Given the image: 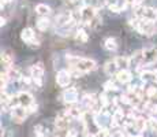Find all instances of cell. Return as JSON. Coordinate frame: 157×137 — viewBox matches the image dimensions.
Masks as SVG:
<instances>
[{
  "label": "cell",
  "mask_w": 157,
  "mask_h": 137,
  "mask_svg": "<svg viewBox=\"0 0 157 137\" xmlns=\"http://www.w3.org/2000/svg\"><path fill=\"white\" fill-rule=\"evenodd\" d=\"M66 60L70 63L71 67H75L77 70L82 73H88V72H92L97 67L94 60L92 59H85V58H78V56H72V55H67L66 56Z\"/></svg>",
  "instance_id": "cell-1"
},
{
  "label": "cell",
  "mask_w": 157,
  "mask_h": 137,
  "mask_svg": "<svg viewBox=\"0 0 157 137\" xmlns=\"http://www.w3.org/2000/svg\"><path fill=\"white\" fill-rule=\"evenodd\" d=\"M141 34L143 36H153L156 33V25L153 24V21H149V19H141L139 18L138 25L135 27Z\"/></svg>",
  "instance_id": "cell-2"
},
{
  "label": "cell",
  "mask_w": 157,
  "mask_h": 137,
  "mask_svg": "<svg viewBox=\"0 0 157 137\" xmlns=\"http://www.w3.org/2000/svg\"><path fill=\"white\" fill-rule=\"evenodd\" d=\"M137 17L141 19H149V21H156L157 19V11L152 7L141 6L137 11Z\"/></svg>",
  "instance_id": "cell-3"
},
{
  "label": "cell",
  "mask_w": 157,
  "mask_h": 137,
  "mask_svg": "<svg viewBox=\"0 0 157 137\" xmlns=\"http://www.w3.org/2000/svg\"><path fill=\"white\" fill-rule=\"evenodd\" d=\"M30 74H32V78H33V81L36 82L37 87H41L42 77H44V66H42V63H37V65L32 66Z\"/></svg>",
  "instance_id": "cell-4"
},
{
  "label": "cell",
  "mask_w": 157,
  "mask_h": 137,
  "mask_svg": "<svg viewBox=\"0 0 157 137\" xmlns=\"http://www.w3.org/2000/svg\"><path fill=\"white\" fill-rule=\"evenodd\" d=\"M21 39L23 40L25 43H27V44L33 45V47H38V45H40L38 40L36 39L34 30H33L32 27H25V29L22 30V33H21Z\"/></svg>",
  "instance_id": "cell-5"
},
{
  "label": "cell",
  "mask_w": 157,
  "mask_h": 137,
  "mask_svg": "<svg viewBox=\"0 0 157 137\" xmlns=\"http://www.w3.org/2000/svg\"><path fill=\"white\" fill-rule=\"evenodd\" d=\"M157 62V47H150L143 49L142 65H153Z\"/></svg>",
  "instance_id": "cell-6"
},
{
  "label": "cell",
  "mask_w": 157,
  "mask_h": 137,
  "mask_svg": "<svg viewBox=\"0 0 157 137\" xmlns=\"http://www.w3.org/2000/svg\"><path fill=\"white\" fill-rule=\"evenodd\" d=\"M26 107H22V106H17V107L12 108V113H11V118L15 123H22L26 119L27 116V110H25Z\"/></svg>",
  "instance_id": "cell-7"
},
{
  "label": "cell",
  "mask_w": 157,
  "mask_h": 137,
  "mask_svg": "<svg viewBox=\"0 0 157 137\" xmlns=\"http://www.w3.org/2000/svg\"><path fill=\"white\" fill-rule=\"evenodd\" d=\"M63 99H64V101L67 103L68 106L70 104H75L78 101V89L77 88H68V89H66L64 92H63Z\"/></svg>",
  "instance_id": "cell-8"
},
{
  "label": "cell",
  "mask_w": 157,
  "mask_h": 137,
  "mask_svg": "<svg viewBox=\"0 0 157 137\" xmlns=\"http://www.w3.org/2000/svg\"><path fill=\"white\" fill-rule=\"evenodd\" d=\"M81 19H82L85 24H88L89 25L90 24V21H92L93 18L96 17V7H93V6H85L82 10H81Z\"/></svg>",
  "instance_id": "cell-9"
},
{
  "label": "cell",
  "mask_w": 157,
  "mask_h": 137,
  "mask_svg": "<svg viewBox=\"0 0 157 137\" xmlns=\"http://www.w3.org/2000/svg\"><path fill=\"white\" fill-rule=\"evenodd\" d=\"M71 73L70 72H66V70H60L57 72V75H56V82L59 87L64 88V87H68V84L71 82Z\"/></svg>",
  "instance_id": "cell-10"
},
{
  "label": "cell",
  "mask_w": 157,
  "mask_h": 137,
  "mask_svg": "<svg viewBox=\"0 0 157 137\" xmlns=\"http://www.w3.org/2000/svg\"><path fill=\"white\" fill-rule=\"evenodd\" d=\"M71 21H74V17H72L71 12H63V14H59L56 17V25H57V27L66 26V25H68Z\"/></svg>",
  "instance_id": "cell-11"
},
{
  "label": "cell",
  "mask_w": 157,
  "mask_h": 137,
  "mask_svg": "<svg viewBox=\"0 0 157 137\" xmlns=\"http://www.w3.org/2000/svg\"><path fill=\"white\" fill-rule=\"evenodd\" d=\"M18 101H19V106H22V107H29L32 103H34L33 101V96L30 95V93L27 92H21L18 93Z\"/></svg>",
  "instance_id": "cell-12"
},
{
  "label": "cell",
  "mask_w": 157,
  "mask_h": 137,
  "mask_svg": "<svg viewBox=\"0 0 157 137\" xmlns=\"http://www.w3.org/2000/svg\"><path fill=\"white\" fill-rule=\"evenodd\" d=\"M131 78H133V75L127 68H122L120 72H118V74H116V80L122 84H128L131 81Z\"/></svg>",
  "instance_id": "cell-13"
},
{
  "label": "cell",
  "mask_w": 157,
  "mask_h": 137,
  "mask_svg": "<svg viewBox=\"0 0 157 137\" xmlns=\"http://www.w3.org/2000/svg\"><path fill=\"white\" fill-rule=\"evenodd\" d=\"M67 111H68V114H70L71 118H78V119H82L83 114H85V110L78 107L77 104H70V107H68Z\"/></svg>",
  "instance_id": "cell-14"
},
{
  "label": "cell",
  "mask_w": 157,
  "mask_h": 137,
  "mask_svg": "<svg viewBox=\"0 0 157 137\" xmlns=\"http://www.w3.org/2000/svg\"><path fill=\"white\" fill-rule=\"evenodd\" d=\"M118 68H119V66H118V63H116V60L112 59V60H108V62L105 63V66H104V72L107 73L108 75H112L118 72Z\"/></svg>",
  "instance_id": "cell-15"
},
{
  "label": "cell",
  "mask_w": 157,
  "mask_h": 137,
  "mask_svg": "<svg viewBox=\"0 0 157 137\" xmlns=\"http://www.w3.org/2000/svg\"><path fill=\"white\" fill-rule=\"evenodd\" d=\"M134 125H135V129H137L138 133H142V132L146 129V126H148V122H146L143 118L138 116V118H135V121H134Z\"/></svg>",
  "instance_id": "cell-16"
},
{
  "label": "cell",
  "mask_w": 157,
  "mask_h": 137,
  "mask_svg": "<svg viewBox=\"0 0 157 137\" xmlns=\"http://www.w3.org/2000/svg\"><path fill=\"white\" fill-rule=\"evenodd\" d=\"M36 12L41 17H47V15L51 14V8L47 6V4H37L36 6Z\"/></svg>",
  "instance_id": "cell-17"
},
{
  "label": "cell",
  "mask_w": 157,
  "mask_h": 137,
  "mask_svg": "<svg viewBox=\"0 0 157 137\" xmlns=\"http://www.w3.org/2000/svg\"><path fill=\"white\" fill-rule=\"evenodd\" d=\"M104 47H105V49H108V51H116L118 49V41H116L113 37H109V39L105 40Z\"/></svg>",
  "instance_id": "cell-18"
},
{
  "label": "cell",
  "mask_w": 157,
  "mask_h": 137,
  "mask_svg": "<svg viewBox=\"0 0 157 137\" xmlns=\"http://www.w3.org/2000/svg\"><path fill=\"white\" fill-rule=\"evenodd\" d=\"M12 62H14V59H12V56L8 52H3V54H2V65H3L4 67H7V68L11 67Z\"/></svg>",
  "instance_id": "cell-19"
},
{
  "label": "cell",
  "mask_w": 157,
  "mask_h": 137,
  "mask_svg": "<svg viewBox=\"0 0 157 137\" xmlns=\"http://www.w3.org/2000/svg\"><path fill=\"white\" fill-rule=\"evenodd\" d=\"M7 75H8V78H10V80H19V78H22V75H21V73H19L18 72V70H17V68H14V67H12V66H11V67H8V68H7Z\"/></svg>",
  "instance_id": "cell-20"
},
{
  "label": "cell",
  "mask_w": 157,
  "mask_h": 137,
  "mask_svg": "<svg viewBox=\"0 0 157 137\" xmlns=\"http://www.w3.org/2000/svg\"><path fill=\"white\" fill-rule=\"evenodd\" d=\"M115 60H116V63H118L119 68H126L128 66V63H130V59L126 56H119V58H116Z\"/></svg>",
  "instance_id": "cell-21"
},
{
  "label": "cell",
  "mask_w": 157,
  "mask_h": 137,
  "mask_svg": "<svg viewBox=\"0 0 157 137\" xmlns=\"http://www.w3.org/2000/svg\"><path fill=\"white\" fill-rule=\"evenodd\" d=\"M37 27H38L41 32H45V30L49 27V21H48L47 18H40L38 21H37Z\"/></svg>",
  "instance_id": "cell-22"
},
{
  "label": "cell",
  "mask_w": 157,
  "mask_h": 137,
  "mask_svg": "<svg viewBox=\"0 0 157 137\" xmlns=\"http://www.w3.org/2000/svg\"><path fill=\"white\" fill-rule=\"evenodd\" d=\"M75 39L81 43H86L88 41V34H86V32L83 29H79L77 32V34H75Z\"/></svg>",
  "instance_id": "cell-23"
},
{
  "label": "cell",
  "mask_w": 157,
  "mask_h": 137,
  "mask_svg": "<svg viewBox=\"0 0 157 137\" xmlns=\"http://www.w3.org/2000/svg\"><path fill=\"white\" fill-rule=\"evenodd\" d=\"M109 136V130L107 128H100L94 134H92L90 137H108Z\"/></svg>",
  "instance_id": "cell-24"
},
{
  "label": "cell",
  "mask_w": 157,
  "mask_h": 137,
  "mask_svg": "<svg viewBox=\"0 0 157 137\" xmlns=\"http://www.w3.org/2000/svg\"><path fill=\"white\" fill-rule=\"evenodd\" d=\"M89 26L92 27V29H98V27L101 26V18L98 17V15H96L94 18L90 21V24H89Z\"/></svg>",
  "instance_id": "cell-25"
},
{
  "label": "cell",
  "mask_w": 157,
  "mask_h": 137,
  "mask_svg": "<svg viewBox=\"0 0 157 137\" xmlns=\"http://www.w3.org/2000/svg\"><path fill=\"white\" fill-rule=\"evenodd\" d=\"M100 103H101V106H103V108H107L108 106L111 104V101L108 100L107 93H101L100 95Z\"/></svg>",
  "instance_id": "cell-26"
},
{
  "label": "cell",
  "mask_w": 157,
  "mask_h": 137,
  "mask_svg": "<svg viewBox=\"0 0 157 137\" xmlns=\"http://www.w3.org/2000/svg\"><path fill=\"white\" fill-rule=\"evenodd\" d=\"M104 88H105V91H116L118 89L116 84L112 82V81H107V82L104 84Z\"/></svg>",
  "instance_id": "cell-27"
},
{
  "label": "cell",
  "mask_w": 157,
  "mask_h": 137,
  "mask_svg": "<svg viewBox=\"0 0 157 137\" xmlns=\"http://www.w3.org/2000/svg\"><path fill=\"white\" fill-rule=\"evenodd\" d=\"M157 93V88L156 87H149L148 89H146V96H148L149 99H152L153 96H156Z\"/></svg>",
  "instance_id": "cell-28"
},
{
  "label": "cell",
  "mask_w": 157,
  "mask_h": 137,
  "mask_svg": "<svg viewBox=\"0 0 157 137\" xmlns=\"http://www.w3.org/2000/svg\"><path fill=\"white\" fill-rule=\"evenodd\" d=\"M149 126H150V129L154 132V133H157V119L154 118H149Z\"/></svg>",
  "instance_id": "cell-29"
},
{
  "label": "cell",
  "mask_w": 157,
  "mask_h": 137,
  "mask_svg": "<svg viewBox=\"0 0 157 137\" xmlns=\"http://www.w3.org/2000/svg\"><path fill=\"white\" fill-rule=\"evenodd\" d=\"M119 99H120V101L122 103H125V104H131V100H133L128 95H122Z\"/></svg>",
  "instance_id": "cell-30"
},
{
  "label": "cell",
  "mask_w": 157,
  "mask_h": 137,
  "mask_svg": "<svg viewBox=\"0 0 157 137\" xmlns=\"http://www.w3.org/2000/svg\"><path fill=\"white\" fill-rule=\"evenodd\" d=\"M105 4V0H92V6L98 8V7H103Z\"/></svg>",
  "instance_id": "cell-31"
},
{
  "label": "cell",
  "mask_w": 157,
  "mask_h": 137,
  "mask_svg": "<svg viewBox=\"0 0 157 137\" xmlns=\"http://www.w3.org/2000/svg\"><path fill=\"white\" fill-rule=\"evenodd\" d=\"M26 110H27V113H29V114L36 113V111H37V104H36V103H32L29 107H26Z\"/></svg>",
  "instance_id": "cell-32"
},
{
  "label": "cell",
  "mask_w": 157,
  "mask_h": 137,
  "mask_svg": "<svg viewBox=\"0 0 157 137\" xmlns=\"http://www.w3.org/2000/svg\"><path fill=\"white\" fill-rule=\"evenodd\" d=\"M21 81L25 84V85H30V84H32V81H33V78L32 77H22Z\"/></svg>",
  "instance_id": "cell-33"
},
{
  "label": "cell",
  "mask_w": 157,
  "mask_h": 137,
  "mask_svg": "<svg viewBox=\"0 0 157 137\" xmlns=\"http://www.w3.org/2000/svg\"><path fill=\"white\" fill-rule=\"evenodd\" d=\"M77 136H78V133H77V130H74V129L68 130L67 134H66V137H77Z\"/></svg>",
  "instance_id": "cell-34"
},
{
  "label": "cell",
  "mask_w": 157,
  "mask_h": 137,
  "mask_svg": "<svg viewBox=\"0 0 157 137\" xmlns=\"http://www.w3.org/2000/svg\"><path fill=\"white\" fill-rule=\"evenodd\" d=\"M34 133H36V136H38V134H42V126H41V125H37L36 128H34Z\"/></svg>",
  "instance_id": "cell-35"
},
{
  "label": "cell",
  "mask_w": 157,
  "mask_h": 137,
  "mask_svg": "<svg viewBox=\"0 0 157 137\" xmlns=\"http://www.w3.org/2000/svg\"><path fill=\"white\" fill-rule=\"evenodd\" d=\"M125 2H126V3H127V4H131V6H134L137 0H125Z\"/></svg>",
  "instance_id": "cell-36"
},
{
  "label": "cell",
  "mask_w": 157,
  "mask_h": 137,
  "mask_svg": "<svg viewBox=\"0 0 157 137\" xmlns=\"http://www.w3.org/2000/svg\"><path fill=\"white\" fill-rule=\"evenodd\" d=\"M0 22H2V26H3V25L6 24V19H4V18H2V19H0Z\"/></svg>",
  "instance_id": "cell-37"
},
{
  "label": "cell",
  "mask_w": 157,
  "mask_h": 137,
  "mask_svg": "<svg viewBox=\"0 0 157 137\" xmlns=\"http://www.w3.org/2000/svg\"><path fill=\"white\" fill-rule=\"evenodd\" d=\"M131 137H142L141 134H135V136H131Z\"/></svg>",
  "instance_id": "cell-38"
},
{
  "label": "cell",
  "mask_w": 157,
  "mask_h": 137,
  "mask_svg": "<svg viewBox=\"0 0 157 137\" xmlns=\"http://www.w3.org/2000/svg\"><path fill=\"white\" fill-rule=\"evenodd\" d=\"M67 2H75V0H67Z\"/></svg>",
  "instance_id": "cell-39"
},
{
  "label": "cell",
  "mask_w": 157,
  "mask_h": 137,
  "mask_svg": "<svg viewBox=\"0 0 157 137\" xmlns=\"http://www.w3.org/2000/svg\"><path fill=\"white\" fill-rule=\"evenodd\" d=\"M156 82H157V78H156Z\"/></svg>",
  "instance_id": "cell-40"
}]
</instances>
